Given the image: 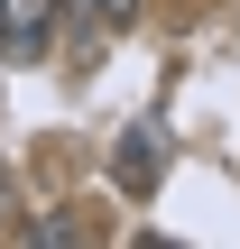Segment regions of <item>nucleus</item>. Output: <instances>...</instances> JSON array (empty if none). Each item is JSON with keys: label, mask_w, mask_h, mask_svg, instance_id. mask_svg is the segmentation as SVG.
<instances>
[{"label": "nucleus", "mask_w": 240, "mask_h": 249, "mask_svg": "<svg viewBox=\"0 0 240 249\" xmlns=\"http://www.w3.org/2000/svg\"><path fill=\"white\" fill-rule=\"evenodd\" d=\"M111 176H120V194H139V203H148V194H157V176H166V129H157V120H139V129L111 148Z\"/></svg>", "instance_id": "2"}, {"label": "nucleus", "mask_w": 240, "mask_h": 249, "mask_svg": "<svg viewBox=\"0 0 240 249\" xmlns=\"http://www.w3.org/2000/svg\"><path fill=\"white\" fill-rule=\"evenodd\" d=\"M55 28H65V0H0V37H9L18 65H46Z\"/></svg>", "instance_id": "1"}, {"label": "nucleus", "mask_w": 240, "mask_h": 249, "mask_svg": "<svg viewBox=\"0 0 240 249\" xmlns=\"http://www.w3.org/2000/svg\"><path fill=\"white\" fill-rule=\"evenodd\" d=\"M65 9H74V18H83L92 37H102V28H129V18H139V0H65Z\"/></svg>", "instance_id": "3"}, {"label": "nucleus", "mask_w": 240, "mask_h": 249, "mask_svg": "<svg viewBox=\"0 0 240 249\" xmlns=\"http://www.w3.org/2000/svg\"><path fill=\"white\" fill-rule=\"evenodd\" d=\"M18 231V185H9V166H0V240Z\"/></svg>", "instance_id": "4"}]
</instances>
